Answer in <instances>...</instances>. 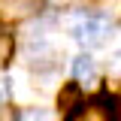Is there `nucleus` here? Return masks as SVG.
I'll list each match as a JSON object with an SVG mask.
<instances>
[{
    "label": "nucleus",
    "mask_w": 121,
    "mask_h": 121,
    "mask_svg": "<svg viewBox=\"0 0 121 121\" xmlns=\"http://www.w3.org/2000/svg\"><path fill=\"white\" fill-rule=\"evenodd\" d=\"M109 76L121 79V52H115V55H112V60H109Z\"/></svg>",
    "instance_id": "7"
},
{
    "label": "nucleus",
    "mask_w": 121,
    "mask_h": 121,
    "mask_svg": "<svg viewBox=\"0 0 121 121\" xmlns=\"http://www.w3.org/2000/svg\"><path fill=\"white\" fill-rule=\"evenodd\" d=\"M15 121H52V115L45 112V109H21Z\"/></svg>",
    "instance_id": "6"
},
{
    "label": "nucleus",
    "mask_w": 121,
    "mask_h": 121,
    "mask_svg": "<svg viewBox=\"0 0 121 121\" xmlns=\"http://www.w3.org/2000/svg\"><path fill=\"white\" fill-rule=\"evenodd\" d=\"M67 121H115V94H97L85 103L73 109Z\"/></svg>",
    "instance_id": "1"
},
{
    "label": "nucleus",
    "mask_w": 121,
    "mask_h": 121,
    "mask_svg": "<svg viewBox=\"0 0 121 121\" xmlns=\"http://www.w3.org/2000/svg\"><path fill=\"white\" fill-rule=\"evenodd\" d=\"M85 103V91H82V85H76V82H67V85H60V94H58V109L60 112H73V109H79V106Z\"/></svg>",
    "instance_id": "3"
},
{
    "label": "nucleus",
    "mask_w": 121,
    "mask_h": 121,
    "mask_svg": "<svg viewBox=\"0 0 121 121\" xmlns=\"http://www.w3.org/2000/svg\"><path fill=\"white\" fill-rule=\"evenodd\" d=\"M112 33V24L100 18V15H85L82 21H76L73 27H70V36H73L79 45H85V48H94V45H100Z\"/></svg>",
    "instance_id": "2"
},
{
    "label": "nucleus",
    "mask_w": 121,
    "mask_h": 121,
    "mask_svg": "<svg viewBox=\"0 0 121 121\" xmlns=\"http://www.w3.org/2000/svg\"><path fill=\"white\" fill-rule=\"evenodd\" d=\"M70 70H73V82H76V85H82V82H85V85L97 82V64H94L91 55H79V58H73Z\"/></svg>",
    "instance_id": "4"
},
{
    "label": "nucleus",
    "mask_w": 121,
    "mask_h": 121,
    "mask_svg": "<svg viewBox=\"0 0 121 121\" xmlns=\"http://www.w3.org/2000/svg\"><path fill=\"white\" fill-rule=\"evenodd\" d=\"M12 55H15V36L0 33V70H3V67H9Z\"/></svg>",
    "instance_id": "5"
}]
</instances>
